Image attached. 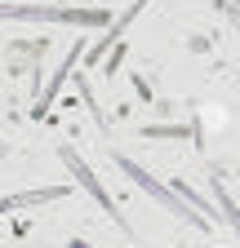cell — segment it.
<instances>
[{"label":"cell","instance_id":"obj_1","mask_svg":"<svg viewBox=\"0 0 240 248\" xmlns=\"http://www.w3.org/2000/svg\"><path fill=\"white\" fill-rule=\"evenodd\" d=\"M116 169L125 173V177H129V182L138 186V191H147V195H152L156 204H165V213H173V217H183V222H187V226H196V231H209V222H205V217H200L196 208H187L183 200H178V195L169 191V186H160V182H156L152 173H147L142 164H134L129 155H116Z\"/></svg>","mask_w":240,"mask_h":248},{"label":"cell","instance_id":"obj_2","mask_svg":"<svg viewBox=\"0 0 240 248\" xmlns=\"http://www.w3.org/2000/svg\"><path fill=\"white\" fill-rule=\"evenodd\" d=\"M0 18L22 22H67V27H103V9H58V5H0Z\"/></svg>","mask_w":240,"mask_h":248},{"label":"cell","instance_id":"obj_3","mask_svg":"<svg viewBox=\"0 0 240 248\" xmlns=\"http://www.w3.org/2000/svg\"><path fill=\"white\" fill-rule=\"evenodd\" d=\"M63 160H67V169L76 173V182H80V186H85V191H89V195H94V200H98V204H103L107 213H111V222H116L120 231H125V235H129V222H125V213H116V204H111V195L103 191V182H98L94 173H89V164L80 160V155H76L71 146H63Z\"/></svg>","mask_w":240,"mask_h":248},{"label":"cell","instance_id":"obj_4","mask_svg":"<svg viewBox=\"0 0 240 248\" xmlns=\"http://www.w3.org/2000/svg\"><path fill=\"white\" fill-rule=\"evenodd\" d=\"M71 186H40V191H18V195H0V213H14V208H40L53 200H67Z\"/></svg>","mask_w":240,"mask_h":248},{"label":"cell","instance_id":"obj_5","mask_svg":"<svg viewBox=\"0 0 240 248\" xmlns=\"http://www.w3.org/2000/svg\"><path fill=\"white\" fill-rule=\"evenodd\" d=\"M209 191H214V200H218V208H223V217L231 222V231H236V239H240V208H236V200L227 195V186L218 182V173L209 177Z\"/></svg>","mask_w":240,"mask_h":248},{"label":"cell","instance_id":"obj_6","mask_svg":"<svg viewBox=\"0 0 240 248\" xmlns=\"http://www.w3.org/2000/svg\"><path fill=\"white\" fill-rule=\"evenodd\" d=\"M142 138H187L183 124H160V129H142Z\"/></svg>","mask_w":240,"mask_h":248},{"label":"cell","instance_id":"obj_7","mask_svg":"<svg viewBox=\"0 0 240 248\" xmlns=\"http://www.w3.org/2000/svg\"><path fill=\"white\" fill-rule=\"evenodd\" d=\"M67 248H89V244H85V239H71V244H67Z\"/></svg>","mask_w":240,"mask_h":248},{"label":"cell","instance_id":"obj_8","mask_svg":"<svg viewBox=\"0 0 240 248\" xmlns=\"http://www.w3.org/2000/svg\"><path fill=\"white\" fill-rule=\"evenodd\" d=\"M231 22H236V27H240V14H231Z\"/></svg>","mask_w":240,"mask_h":248}]
</instances>
